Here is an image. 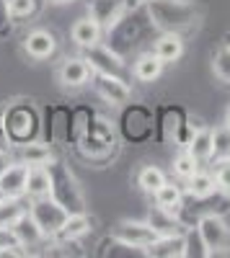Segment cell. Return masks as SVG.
<instances>
[{
  "instance_id": "44dd1931",
  "label": "cell",
  "mask_w": 230,
  "mask_h": 258,
  "mask_svg": "<svg viewBox=\"0 0 230 258\" xmlns=\"http://www.w3.org/2000/svg\"><path fill=\"white\" fill-rule=\"evenodd\" d=\"M70 36H73V41H75L80 49H88V47L98 44V41L103 39V29L96 24L91 16H83V18H78L75 24H73Z\"/></svg>"
},
{
  "instance_id": "c3c4849f",
  "label": "cell",
  "mask_w": 230,
  "mask_h": 258,
  "mask_svg": "<svg viewBox=\"0 0 230 258\" xmlns=\"http://www.w3.org/2000/svg\"><path fill=\"white\" fill-rule=\"evenodd\" d=\"M225 124H227V126H230V109H227V111H225Z\"/></svg>"
},
{
  "instance_id": "5b68a950",
  "label": "cell",
  "mask_w": 230,
  "mask_h": 258,
  "mask_svg": "<svg viewBox=\"0 0 230 258\" xmlns=\"http://www.w3.org/2000/svg\"><path fill=\"white\" fill-rule=\"evenodd\" d=\"M3 126L11 145H26L39 140L41 135V116L31 101H13L3 111Z\"/></svg>"
},
{
  "instance_id": "484cf974",
  "label": "cell",
  "mask_w": 230,
  "mask_h": 258,
  "mask_svg": "<svg viewBox=\"0 0 230 258\" xmlns=\"http://www.w3.org/2000/svg\"><path fill=\"white\" fill-rule=\"evenodd\" d=\"M148 225L155 230V235H184L186 230H189V227L181 222V217L163 212V209H158V207L150 209V214H148Z\"/></svg>"
},
{
  "instance_id": "4dcf8cb0",
  "label": "cell",
  "mask_w": 230,
  "mask_h": 258,
  "mask_svg": "<svg viewBox=\"0 0 230 258\" xmlns=\"http://www.w3.org/2000/svg\"><path fill=\"white\" fill-rule=\"evenodd\" d=\"M165 181H168V178H165V173H163L158 165H145L140 173H137V186H140L145 194H155Z\"/></svg>"
},
{
  "instance_id": "7402d4cb",
  "label": "cell",
  "mask_w": 230,
  "mask_h": 258,
  "mask_svg": "<svg viewBox=\"0 0 230 258\" xmlns=\"http://www.w3.org/2000/svg\"><path fill=\"white\" fill-rule=\"evenodd\" d=\"M163 59L150 49V52H140L137 57H135V62H132V75L140 80V83H153V80H158L160 78V73H163Z\"/></svg>"
},
{
  "instance_id": "1f68e13d",
  "label": "cell",
  "mask_w": 230,
  "mask_h": 258,
  "mask_svg": "<svg viewBox=\"0 0 230 258\" xmlns=\"http://www.w3.org/2000/svg\"><path fill=\"white\" fill-rule=\"evenodd\" d=\"M230 158V126L222 124L217 129H212V160H227Z\"/></svg>"
},
{
  "instance_id": "7bdbcfd3",
  "label": "cell",
  "mask_w": 230,
  "mask_h": 258,
  "mask_svg": "<svg viewBox=\"0 0 230 258\" xmlns=\"http://www.w3.org/2000/svg\"><path fill=\"white\" fill-rule=\"evenodd\" d=\"M11 163H13V158H11V153H8V147H0V173H3Z\"/></svg>"
},
{
  "instance_id": "9a60e30c",
  "label": "cell",
  "mask_w": 230,
  "mask_h": 258,
  "mask_svg": "<svg viewBox=\"0 0 230 258\" xmlns=\"http://www.w3.org/2000/svg\"><path fill=\"white\" fill-rule=\"evenodd\" d=\"M26 178H29V165L26 163H11L0 173V197H26Z\"/></svg>"
},
{
  "instance_id": "7dc6e473",
  "label": "cell",
  "mask_w": 230,
  "mask_h": 258,
  "mask_svg": "<svg viewBox=\"0 0 230 258\" xmlns=\"http://www.w3.org/2000/svg\"><path fill=\"white\" fill-rule=\"evenodd\" d=\"M222 44H227V47H230V31L225 34V39H222Z\"/></svg>"
},
{
  "instance_id": "d590c367",
  "label": "cell",
  "mask_w": 230,
  "mask_h": 258,
  "mask_svg": "<svg viewBox=\"0 0 230 258\" xmlns=\"http://www.w3.org/2000/svg\"><path fill=\"white\" fill-rule=\"evenodd\" d=\"M132 253H142V250H137V248L127 245V243L117 240L114 235H109L106 240H101V243H98V250H96L98 258H109V255H132Z\"/></svg>"
},
{
  "instance_id": "b9f144b4",
  "label": "cell",
  "mask_w": 230,
  "mask_h": 258,
  "mask_svg": "<svg viewBox=\"0 0 230 258\" xmlns=\"http://www.w3.org/2000/svg\"><path fill=\"white\" fill-rule=\"evenodd\" d=\"M29 255L24 248H21L18 243H6V245H0V258H24Z\"/></svg>"
},
{
  "instance_id": "ab89813d",
  "label": "cell",
  "mask_w": 230,
  "mask_h": 258,
  "mask_svg": "<svg viewBox=\"0 0 230 258\" xmlns=\"http://www.w3.org/2000/svg\"><path fill=\"white\" fill-rule=\"evenodd\" d=\"M199 126H204V124H202V121H194V119L186 116V121L181 124L179 135H176V145H179V147H186V145L192 142V137L197 135V129H199Z\"/></svg>"
},
{
  "instance_id": "2e32d148",
  "label": "cell",
  "mask_w": 230,
  "mask_h": 258,
  "mask_svg": "<svg viewBox=\"0 0 230 258\" xmlns=\"http://www.w3.org/2000/svg\"><path fill=\"white\" fill-rule=\"evenodd\" d=\"M8 232H11L13 243H18V245L24 248L26 253H29L31 248H39L44 240H49L47 235L36 227V222L31 220V214H24V217H21V220H18V222H16V225H13Z\"/></svg>"
},
{
  "instance_id": "d6986e66",
  "label": "cell",
  "mask_w": 230,
  "mask_h": 258,
  "mask_svg": "<svg viewBox=\"0 0 230 258\" xmlns=\"http://www.w3.org/2000/svg\"><path fill=\"white\" fill-rule=\"evenodd\" d=\"M124 11H127V3H124V0H91L88 3V16L103 31H106Z\"/></svg>"
},
{
  "instance_id": "d4e9b609",
  "label": "cell",
  "mask_w": 230,
  "mask_h": 258,
  "mask_svg": "<svg viewBox=\"0 0 230 258\" xmlns=\"http://www.w3.org/2000/svg\"><path fill=\"white\" fill-rule=\"evenodd\" d=\"M153 197H155V207H158V209L181 217V212H184V191H181V186L165 181V183L153 194Z\"/></svg>"
},
{
  "instance_id": "7a4b0ae2",
  "label": "cell",
  "mask_w": 230,
  "mask_h": 258,
  "mask_svg": "<svg viewBox=\"0 0 230 258\" xmlns=\"http://www.w3.org/2000/svg\"><path fill=\"white\" fill-rule=\"evenodd\" d=\"M145 8H148L153 26L158 31H174V34L189 31L204 16V11L197 3H189V0H148Z\"/></svg>"
},
{
  "instance_id": "3957f363",
  "label": "cell",
  "mask_w": 230,
  "mask_h": 258,
  "mask_svg": "<svg viewBox=\"0 0 230 258\" xmlns=\"http://www.w3.org/2000/svg\"><path fill=\"white\" fill-rule=\"evenodd\" d=\"M78 153L83 160H91V163H106L117 155V129L109 119L103 116H93V121L88 124L86 135H83L78 142Z\"/></svg>"
},
{
  "instance_id": "bcb514c9",
  "label": "cell",
  "mask_w": 230,
  "mask_h": 258,
  "mask_svg": "<svg viewBox=\"0 0 230 258\" xmlns=\"http://www.w3.org/2000/svg\"><path fill=\"white\" fill-rule=\"evenodd\" d=\"M44 3H52V6H65V3H73V0H44Z\"/></svg>"
},
{
  "instance_id": "e575fe53",
  "label": "cell",
  "mask_w": 230,
  "mask_h": 258,
  "mask_svg": "<svg viewBox=\"0 0 230 258\" xmlns=\"http://www.w3.org/2000/svg\"><path fill=\"white\" fill-rule=\"evenodd\" d=\"M202 168V163L189 153V150H181V153L174 158V173L181 178V181H186V178H192L197 170Z\"/></svg>"
},
{
  "instance_id": "74e56055",
  "label": "cell",
  "mask_w": 230,
  "mask_h": 258,
  "mask_svg": "<svg viewBox=\"0 0 230 258\" xmlns=\"http://www.w3.org/2000/svg\"><path fill=\"white\" fill-rule=\"evenodd\" d=\"M215 183H217L220 194L230 197V158L217 163V168H215Z\"/></svg>"
},
{
  "instance_id": "60d3db41",
  "label": "cell",
  "mask_w": 230,
  "mask_h": 258,
  "mask_svg": "<svg viewBox=\"0 0 230 258\" xmlns=\"http://www.w3.org/2000/svg\"><path fill=\"white\" fill-rule=\"evenodd\" d=\"M13 16L8 8V0H0V39H8L13 34Z\"/></svg>"
},
{
  "instance_id": "e0dca14e",
  "label": "cell",
  "mask_w": 230,
  "mask_h": 258,
  "mask_svg": "<svg viewBox=\"0 0 230 258\" xmlns=\"http://www.w3.org/2000/svg\"><path fill=\"white\" fill-rule=\"evenodd\" d=\"M184 235H158V238L145 248V255H150V258H184L186 255V238Z\"/></svg>"
},
{
  "instance_id": "d6a6232c",
  "label": "cell",
  "mask_w": 230,
  "mask_h": 258,
  "mask_svg": "<svg viewBox=\"0 0 230 258\" xmlns=\"http://www.w3.org/2000/svg\"><path fill=\"white\" fill-rule=\"evenodd\" d=\"M93 111L88 109V106H78V109H73V114H70V132H73V145L86 135V129H88V124L93 121Z\"/></svg>"
},
{
  "instance_id": "30bf717a",
  "label": "cell",
  "mask_w": 230,
  "mask_h": 258,
  "mask_svg": "<svg viewBox=\"0 0 230 258\" xmlns=\"http://www.w3.org/2000/svg\"><path fill=\"white\" fill-rule=\"evenodd\" d=\"M70 106H52L47 111V124L41 121V132L44 142L49 145H73V132H70Z\"/></svg>"
},
{
  "instance_id": "52a82bcc",
  "label": "cell",
  "mask_w": 230,
  "mask_h": 258,
  "mask_svg": "<svg viewBox=\"0 0 230 258\" xmlns=\"http://www.w3.org/2000/svg\"><path fill=\"white\" fill-rule=\"evenodd\" d=\"M197 232L207 248V255L230 253V227L225 225L222 214H217V212L202 214L197 220Z\"/></svg>"
},
{
  "instance_id": "f546056e",
  "label": "cell",
  "mask_w": 230,
  "mask_h": 258,
  "mask_svg": "<svg viewBox=\"0 0 230 258\" xmlns=\"http://www.w3.org/2000/svg\"><path fill=\"white\" fill-rule=\"evenodd\" d=\"M186 191H189V197H194V199H210L217 191L215 176L204 173V170H197L192 178H186Z\"/></svg>"
},
{
  "instance_id": "7c38bea8",
  "label": "cell",
  "mask_w": 230,
  "mask_h": 258,
  "mask_svg": "<svg viewBox=\"0 0 230 258\" xmlns=\"http://www.w3.org/2000/svg\"><path fill=\"white\" fill-rule=\"evenodd\" d=\"M91 85L93 91L111 106H124L132 101V91L124 78H117V75H103V73H93L91 75Z\"/></svg>"
},
{
  "instance_id": "83f0119b",
  "label": "cell",
  "mask_w": 230,
  "mask_h": 258,
  "mask_svg": "<svg viewBox=\"0 0 230 258\" xmlns=\"http://www.w3.org/2000/svg\"><path fill=\"white\" fill-rule=\"evenodd\" d=\"M26 197H29V199L49 197V168H47V165H34V168H29Z\"/></svg>"
},
{
  "instance_id": "8992f818",
  "label": "cell",
  "mask_w": 230,
  "mask_h": 258,
  "mask_svg": "<svg viewBox=\"0 0 230 258\" xmlns=\"http://www.w3.org/2000/svg\"><path fill=\"white\" fill-rule=\"evenodd\" d=\"M119 137L130 145H142L155 137V111L145 103H124L119 116Z\"/></svg>"
},
{
  "instance_id": "9c48e42d",
  "label": "cell",
  "mask_w": 230,
  "mask_h": 258,
  "mask_svg": "<svg viewBox=\"0 0 230 258\" xmlns=\"http://www.w3.org/2000/svg\"><path fill=\"white\" fill-rule=\"evenodd\" d=\"M186 121V111L181 109V106H158L155 109V142L160 145H176V135L181 124Z\"/></svg>"
},
{
  "instance_id": "8d00e7d4",
  "label": "cell",
  "mask_w": 230,
  "mask_h": 258,
  "mask_svg": "<svg viewBox=\"0 0 230 258\" xmlns=\"http://www.w3.org/2000/svg\"><path fill=\"white\" fill-rule=\"evenodd\" d=\"M212 73L220 83H230V47L220 44L212 54Z\"/></svg>"
},
{
  "instance_id": "836d02e7",
  "label": "cell",
  "mask_w": 230,
  "mask_h": 258,
  "mask_svg": "<svg viewBox=\"0 0 230 258\" xmlns=\"http://www.w3.org/2000/svg\"><path fill=\"white\" fill-rule=\"evenodd\" d=\"M41 6H44V0H8V8H11L13 21H26V18L39 16Z\"/></svg>"
},
{
  "instance_id": "277c9868",
  "label": "cell",
  "mask_w": 230,
  "mask_h": 258,
  "mask_svg": "<svg viewBox=\"0 0 230 258\" xmlns=\"http://www.w3.org/2000/svg\"><path fill=\"white\" fill-rule=\"evenodd\" d=\"M47 168H49V197L68 214L86 212V197H83V188L73 170L57 158H52Z\"/></svg>"
},
{
  "instance_id": "8fae6325",
  "label": "cell",
  "mask_w": 230,
  "mask_h": 258,
  "mask_svg": "<svg viewBox=\"0 0 230 258\" xmlns=\"http://www.w3.org/2000/svg\"><path fill=\"white\" fill-rule=\"evenodd\" d=\"M111 235L117 240H122V243H127V245H132V248H137V250H142V255H145V248H148L158 235H155V230L148 225V220L145 222H137V220H119L114 227H111Z\"/></svg>"
},
{
  "instance_id": "4316f807",
  "label": "cell",
  "mask_w": 230,
  "mask_h": 258,
  "mask_svg": "<svg viewBox=\"0 0 230 258\" xmlns=\"http://www.w3.org/2000/svg\"><path fill=\"white\" fill-rule=\"evenodd\" d=\"M91 227H93V222L88 220L86 212H80V214H68L65 225L60 227V232L54 235L52 240H60V243H65V240H80L83 235L91 232Z\"/></svg>"
},
{
  "instance_id": "ee69618b",
  "label": "cell",
  "mask_w": 230,
  "mask_h": 258,
  "mask_svg": "<svg viewBox=\"0 0 230 258\" xmlns=\"http://www.w3.org/2000/svg\"><path fill=\"white\" fill-rule=\"evenodd\" d=\"M0 147H11V142L6 137V126H3V109H0Z\"/></svg>"
},
{
  "instance_id": "cb8c5ba5",
  "label": "cell",
  "mask_w": 230,
  "mask_h": 258,
  "mask_svg": "<svg viewBox=\"0 0 230 258\" xmlns=\"http://www.w3.org/2000/svg\"><path fill=\"white\" fill-rule=\"evenodd\" d=\"M24 214H29V202L24 197H0V232H8Z\"/></svg>"
},
{
  "instance_id": "ba28073f",
  "label": "cell",
  "mask_w": 230,
  "mask_h": 258,
  "mask_svg": "<svg viewBox=\"0 0 230 258\" xmlns=\"http://www.w3.org/2000/svg\"><path fill=\"white\" fill-rule=\"evenodd\" d=\"M29 214L31 220L36 222V227L47 235V238H54L60 232V227L65 225L68 220V212L62 209L52 197H39V199H31L29 204Z\"/></svg>"
},
{
  "instance_id": "6da1fadb",
  "label": "cell",
  "mask_w": 230,
  "mask_h": 258,
  "mask_svg": "<svg viewBox=\"0 0 230 258\" xmlns=\"http://www.w3.org/2000/svg\"><path fill=\"white\" fill-rule=\"evenodd\" d=\"M155 31L158 29L153 26V18H150L145 6L127 8L106 31H103V44L111 52H117L119 57H127Z\"/></svg>"
},
{
  "instance_id": "4fadbf2b",
  "label": "cell",
  "mask_w": 230,
  "mask_h": 258,
  "mask_svg": "<svg viewBox=\"0 0 230 258\" xmlns=\"http://www.w3.org/2000/svg\"><path fill=\"white\" fill-rule=\"evenodd\" d=\"M86 62L91 64L93 73H103V75H117L124 78V57H119L117 52H111L103 41L86 49Z\"/></svg>"
},
{
  "instance_id": "f6af8a7d",
  "label": "cell",
  "mask_w": 230,
  "mask_h": 258,
  "mask_svg": "<svg viewBox=\"0 0 230 258\" xmlns=\"http://www.w3.org/2000/svg\"><path fill=\"white\" fill-rule=\"evenodd\" d=\"M124 3H127V8H137V6H145L148 0H124Z\"/></svg>"
},
{
  "instance_id": "5bb4252c",
  "label": "cell",
  "mask_w": 230,
  "mask_h": 258,
  "mask_svg": "<svg viewBox=\"0 0 230 258\" xmlns=\"http://www.w3.org/2000/svg\"><path fill=\"white\" fill-rule=\"evenodd\" d=\"M91 64L86 62V57H68L62 59L60 70H57V78L65 88H83L86 83H91Z\"/></svg>"
},
{
  "instance_id": "603a6c76",
  "label": "cell",
  "mask_w": 230,
  "mask_h": 258,
  "mask_svg": "<svg viewBox=\"0 0 230 258\" xmlns=\"http://www.w3.org/2000/svg\"><path fill=\"white\" fill-rule=\"evenodd\" d=\"M16 153H18V160L26 163L29 168L34 165H47L54 153H52V145L44 142V140H34V142H26V145H16Z\"/></svg>"
},
{
  "instance_id": "f35d334b",
  "label": "cell",
  "mask_w": 230,
  "mask_h": 258,
  "mask_svg": "<svg viewBox=\"0 0 230 258\" xmlns=\"http://www.w3.org/2000/svg\"><path fill=\"white\" fill-rule=\"evenodd\" d=\"M186 255H197V258H207V248H204V243H202V238H199V232H197V227H194V232L192 230H186Z\"/></svg>"
},
{
  "instance_id": "ffe728a7",
  "label": "cell",
  "mask_w": 230,
  "mask_h": 258,
  "mask_svg": "<svg viewBox=\"0 0 230 258\" xmlns=\"http://www.w3.org/2000/svg\"><path fill=\"white\" fill-rule=\"evenodd\" d=\"M153 52L163 59V64H171V62H179L184 57V41H181V34H174V31H160L153 41Z\"/></svg>"
},
{
  "instance_id": "ac0fdd59",
  "label": "cell",
  "mask_w": 230,
  "mask_h": 258,
  "mask_svg": "<svg viewBox=\"0 0 230 258\" xmlns=\"http://www.w3.org/2000/svg\"><path fill=\"white\" fill-rule=\"evenodd\" d=\"M24 49H26V54L34 57V59H47V57H52L54 49H57V36H54L52 31H47V29H34V31H29L26 39H24Z\"/></svg>"
},
{
  "instance_id": "f1b7e54d",
  "label": "cell",
  "mask_w": 230,
  "mask_h": 258,
  "mask_svg": "<svg viewBox=\"0 0 230 258\" xmlns=\"http://www.w3.org/2000/svg\"><path fill=\"white\" fill-rule=\"evenodd\" d=\"M184 150H189V153H192L199 163L212 160V129H210V126H199L197 135L192 137V142L186 145Z\"/></svg>"
}]
</instances>
